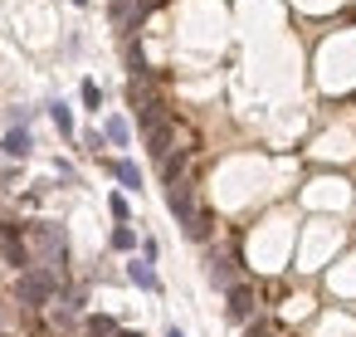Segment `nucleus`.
<instances>
[{"instance_id": "ddd939ff", "label": "nucleus", "mask_w": 356, "mask_h": 337, "mask_svg": "<svg viewBox=\"0 0 356 337\" xmlns=\"http://www.w3.org/2000/svg\"><path fill=\"white\" fill-rule=\"evenodd\" d=\"M79 93H83V108H88V113H98V108H103V88H98L93 79H88V84H83Z\"/></svg>"}, {"instance_id": "39448f33", "label": "nucleus", "mask_w": 356, "mask_h": 337, "mask_svg": "<svg viewBox=\"0 0 356 337\" xmlns=\"http://www.w3.org/2000/svg\"><path fill=\"white\" fill-rule=\"evenodd\" d=\"M254 308H259L254 288H249V283H234V288H229V308H225V313H229V322H249V318H254Z\"/></svg>"}, {"instance_id": "20e7f679", "label": "nucleus", "mask_w": 356, "mask_h": 337, "mask_svg": "<svg viewBox=\"0 0 356 337\" xmlns=\"http://www.w3.org/2000/svg\"><path fill=\"white\" fill-rule=\"evenodd\" d=\"M142 15H147V0H113V25L122 35H137Z\"/></svg>"}, {"instance_id": "f257e3e1", "label": "nucleus", "mask_w": 356, "mask_h": 337, "mask_svg": "<svg viewBox=\"0 0 356 337\" xmlns=\"http://www.w3.org/2000/svg\"><path fill=\"white\" fill-rule=\"evenodd\" d=\"M166 205H171V215L181 220L186 240H205V235H210V225H205V215H200V205H195V186H191L186 176H171V181H166Z\"/></svg>"}, {"instance_id": "a211bd4d", "label": "nucleus", "mask_w": 356, "mask_h": 337, "mask_svg": "<svg viewBox=\"0 0 356 337\" xmlns=\"http://www.w3.org/2000/svg\"><path fill=\"white\" fill-rule=\"evenodd\" d=\"M244 337H273V332H268V327H249Z\"/></svg>"}, {"instance_id": "0eeeda50", "label": "nucleus", "mask_w": 356, "mask_h": 337, "mask_svg": "<svg viewBox=\"0 0 356 337\" xmlns=\"http://www.w3.org/2000/svg\"><path fill=\"white\" fill-rule=\"evenodd\" d=\"M0 152L15 157V162H25V157L35 152V142H30V132H25V127H10V132H6V142H0Z\"/></svg>"}, {"instance_id": "6ab92c4d", "label": "nucleus", "mask_w": 356, "mask_h": 337, "mask_svg": "<svg viewBox=\"0 0 356 337\" xmlns=\"http://www.w3.org/2000/svg\"><path fill=\"white\" fill-rule=\"evenodd\" d=\"M161 337H186V332H181V327H166V332H161Z\"/></svg>"}, {"instance_id": "4468645a", "label": "nucleus", "mask_w": 356, "mask_h": 337, "mask_svg": "<svg viewBox=\"0 0 356 337\" xmlns=\"http://www.w3.org/2000/svg\"><path fill=\"white\" fill-rule=\"evenodd\" d=\"M113 249H137V230L132 225H118L113 230Z\"/></svg>"}, {"instance_id": "9b49d317", "label": "nucleus", "mask_w": 356, "mask_h": 337, "mask_svg": "<svg viewBox=\"0 0 356 337\" xmlns=\"http://www.w3.org/2000/svg\"><path fill=\"white\" fill-rule=\"evenodd\" d=\"M113 176H118L127 191H142V171H137V162H113Z\"/></svg>"}, {"instance_id": "6e6552de", "label": "nucleus", "mask_w": 356, "mask_h": 337, "mask_svg": "<svg viewBox=\"0 0 356 337\" xmlns=\"http://www.w3.org/2000/svg\"><path fill=\"white\" fill-rule=\"evenodd\" d=\"M127 279H132L137 288H147V293H161V279H156V269H152L147 259H132V264H127Z\"/></svg>"}, {"instance_id": "423d86ee", "label": "nucleus", "mask_w": 356, "mask_h": 337, "mask_svg": "<svg viewBox=\"0 0 356 337\" xmlns=\"http://www.w3.org/2000/svg\"><path fill=\"white\" fill-rule=\"evenodd\" d=\"M205 274H210V283H215V288H225V293L239 283V269H234V259H210V264H205Z\"/></svg>"}, {"instance_id": "2eb2a0df", "label": "nucleus", "mask_w": 356, "mask_h": 337, "mask_svg": "<svg viewBox=\"0 0 356 337\" xmlns=\"http://www.w3.org/2000/svg\"><path fill=\"white\" fill-rule=\"evenodd\" d=\"M108 205H113V215H118V225H127V220H132V205H127V196H113Z\"/></svg>"}, {"instance_id": "9d476101", "label": "nucleus", "mask_w": 356, "mask_h": 337, "mask_svg": "<svg viewBox=\"0 0 356 337\" xmlns=\"http://www.w3.org/2000/svg\"><path fill=\"white\" fill-rule=\"evenodd\" d=\"M103 142H113V147H127V142H132V127H127L122 118H108V127H103Z\"/></svg>"}, {"instance_id": "dca6fc26", "label": "nucleus", "mask_w": 356, "mask_h": 337, "mask_svg": "<svg viewBox=\"0 0 356 337\" xmlns=\"http://www.w3.org/2000/svg\"><path fill=\"white\" fill-rule=\"evenodd\" d=\"M30 123V108H10V127H25Z\"/></svg>"}, {"instance_id": "1a4fd4ad", "label": "nucleus", "mask_w": 356, "mask_h": 337, "mask_svg": "<svg viewBox=\"0 0 356 337\" xmlns=\"http://www.w3.org/2000/svg\"><path fill=\"white\" fill-rule=\"evenodd\" d=\"M83 337H118V322L108 313H93V318H83Z\"/></svg>"}, {"instance_id": "f03ea898", "label": "nucleus", "mask_w": 356, "mask_h": 337, "mask_svg": "<svg viewBox=\"0 0 356 337\" xmlns=\"http://www.w3.org/2000/svg\"><path fill=\"white\" fill-rule=\"evenodd\" d=\"M15 298H20V303H30V308L54 303V298H59V274H49V269L30 264V269L20 274V283H15Z\"/></svg>"}, {"instance_id": "7ed1b4c3", "label": "nucleus", "mask_w": 356, "mask_h": 337, "mask_svg": "<svg viewBox=\"0 0 356 337\" xmlns=\"http://www.w3.org/2000/svg\"><path fill=\"white\" fill-rule=\"evenodd\" d=\"M35 249H40V269L49 274H64V259H69V235L59 225H35Z\"/></svg>"}, {"instance_id": "f8f14e48", "label": "nucleus", "mask_w": 356, "mask_h": 337, "mask_svg": "<svg viewBox=\"0 0 356 337\" xmlns=\"http://www.w3.org/2000/svg\"><path fill=\"white\" fill-rule=\"evenodd\" d=\"M49 118H54V127H59L64 137H74V113H69V103H49Z\"/></svg>"}, {"instance_id": "f3484780", "label": "nucleus", "mask_w": 356, "mask_h": 337, "mask_svg": "<svg viewBox=\"0 0 356 337\" xmlns=\"http://www.w3.org/2000/svg\"><path fill=\"white\" fill-rule=\"evenodd\" d=\"M15 235H20V230H15V225H0V254H6V244H10V240H15Z\"/></svg>"}, {"instance_id": "aec40b11", "label": "nucleus", "mask_w": 356, "mask_h": 337, "mask_svg": "<svg viewBox=\"0 0 356 337\" xmlns=\"http://www.w3.org/2000/svg\"><path fill=\"white\" fill-rule=\"evenodd\" d=\"M74 6H88V0H74Z\"/></svg>"}]
</instances>
